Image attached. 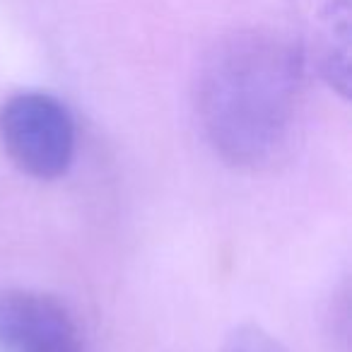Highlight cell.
<instances>
[{
  "label": "cell",
  "mask_w": 352,
  "mask_h": 352,
  "mask_svg": "<svg viewBox=\"0 0 352 352\" xmlns=\"http://www.w3.org/2000/svg\"><path fill=\"white\" fill-rule=\"evenodd\" d=\"M307 54L268 27L234 30L198 65L193 97L210 147L241 171L285 164L302 140Z\"/></svg>",
  "instance_id": "obj_1"
},
{
  "label": "cell",
  "mask_w": 352,
  "mask_h": 352,
  "mask_svg": "<svg viewBox=\"0 0 352 352\" xmlns=\"http://www.w3.org/2000/svg\"><path fill=\"white\" fill-rule=\"evenodd\" d=\"M0 147L22 174L51 182L75 157V118L49 92H17L0 104Z\"/></svg>",
  "instance_id": "obj_2"
},
{
  "label": "cell",
  "mask_w": 352,
  "mask_h": 352,
  "mask_svg": "<svg viewBox=\"0 0 352 352\" xmlns=\"http://www.w3.org/2000/svg\"><path fill=\"white\" fill-rule=\"evenodd\" d=\"M0 352H85V336L56 294L0 287Z\"/></svg>",
  "instance_id": "obj_3"
},
{
  "label": "cell",
  "mask_w": 352,
  "mask_h": 352,
  "mask_svg": "<svg viewBox=\"0 0 352 352\" xmlns=\"http://www.w3.org/2000/svg\"><path fill=\"white\" fill-rule=\"evenodd\" d=\"M314 68L340 97L350 89V0H326L318 15L311 56Z\"/></svg>",
  "instance_id": "obj_4"
},
{
  "label": "cell",
  "mask_w": 352,
  "mask_h": 352,
  "mask_svg": "<svg viewBox=\"0 0 352 352\" xmlns=\"http://www.w3.org/2000/svg\"><path fill=\"white\" fill-rule=\"evenodd\" d=\"M220 352H289L273 333L256 323H241L227 333Z\"/></svg>",
  "instance_id": "obj_5"
}]
</instances>
